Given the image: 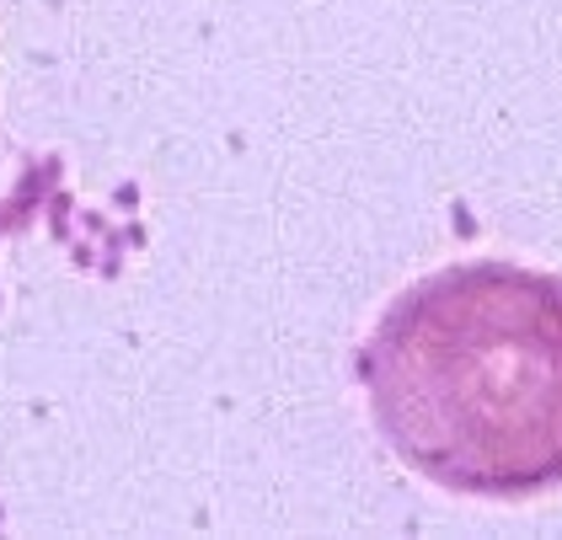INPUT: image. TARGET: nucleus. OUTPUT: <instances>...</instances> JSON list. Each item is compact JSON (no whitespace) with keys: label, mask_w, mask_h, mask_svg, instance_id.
<instances>
[{"label":"nucleus","mask_w":562,"mask_h":540,"mask_svg":"<svg viewBox=\"0 0 562 540\" xmlns=\"http://www.w3.org/2000/svg\"><path fill=\"white\" fill-rule=\"evenodd\" d=\"M391 455L456 498L562 487V273L504 257L434 268L353 353Z\"/></svg>","instance_id":"1"}]
</instances>
